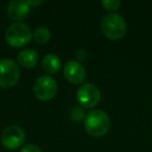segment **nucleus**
<instances>
[{
	"label": "nucleus",
	"mask_w": 152,
	"mask_h": 152,
	"mask_svg": "<svg viewBox=\"0 0 152 152\" xmlns=\"http://www.w3.org/2000/svg\"><path fill=\"white\" fill-rule=\"evenodd\" d=\"M110 127V117L101 110H93L85 117V128L88 133L99 137L107 133Z\"/></svg>",
	"instance_id": "1"
},
{
	"label": "nucleus",
	"mask_w": 152,
	"mask_h": 152,
	"mask_svg": "<svg viewBox=\"0 0 152 152\" xmlns=\"http://www.w3.org/2000/svg\"><path fill=\"white\" fill-rule=\"evenodd\" d=\"M101 31L110 40H119L126 34V21L120 14H108L104 16L100 23Z\"/></svg>",
	"instance_id": "2"
},
{
	"label": "nucleus",
	"mask_w": 152,
	"mask_h": 152,
	"mask_svg": "<svg viewBox=\"0 0 152 152\" xmlns=\"http://www.w3.org/2000/svg\"><path fill=\"white\" fill-rule=\"evenodd\" d=\"M32 31L29 26L22 22H15L5 30V40L13 47H22L30 42Z\"/></svg>",
	"instance_id": "3"
},
{
	"label": "nucleus",
	"mask_w": 152,
	"mask_h": 152,
	"mask_svg": "<svg viewBox=\"0 0 152 152\" xmlns=\"http://www.w3.org/2000/svg\"><path fill=\"white\" fill-rule=\"evenodd\" d=\"M20 78V69L15 61L3 58L0 61V88L10 89L16 86Z\"/></svg>",
	"instance_id": "4"
},
{
	"label": "nucleus",
	"mask_w": 152,
	"mask_h": 152,
	"mask_svg": "<svg viewBox=\"0 0 152 152\" xmlns=\"http://www.w3.org/2000/svg\"><path fill=\"white\" fill-rule=\"evenodd\" d=\"M57 83L53 77L48 75L41 76L34 83L32 92L39 100L48 101L57 93Z\"/></svg>",
	"instance_id": "5"
},
{
	"label": "nucleus",
	"mask_w": 152,
	"mask_h": 152,
	"mask_svg": "<svg viewBox=\"0 0 152 152\" xmlns=\"http://www.w3.org/2000/svg\"><path fill=\"white\" fill-rule=\"evenodd\" d=\"M76 98L79 104L86 108L95 107L101 99L100 90L93 83H85L76 92Z\"/></svg>",
	"instance_id": "6"
},
{
	"label": "nucleus",
	"mask_w": 152,
	"mask_h": 152,
	"mask_svg": "<svg viewBox=\"0 0 152 152\" xmlns=\"http://www.w3.org/2000/svg\"><path fill=\"white\" fill-rule=\"evenodd\" d=\"M25 142V132L17 125H10L1 133V143L7 149L15 150Z\"/></svg>",
	"instance_id": "7"
},
{
	"label": "nucleus",
	"mask_w": 152,
	"mask_h": 152,
	"mask_svg": "<svg viewBox=\"0 0 152 152\" xmlns=\"http://www.w3.org/2000/svg\"><path fill=\"white\" fill-rule=\"evenodd\" d=\"M64 75L66 79L71 83L77 85L81 83L86 78L85 67L78 61H69L65 64L64 67Z\"/></svg>",
	"instance_id": "8"
},
{
	"label": "nucleus",
	"mask_w": 152,
	"mask_h": 152,
	"mask_svg": "<svg viewBox=\"0 0 152 152\" xmlns=\"http://www.w3.org/2000/svg\"><path fill=\"white\" fill-rule=\"evenodd\" d=\"M30 7V0H13L7 4V16L12 20L19 22L29 14Z\"/></svg>",
	"instance_id": "9"
},
{
	"label": "nucleus",
	"mask_w": 152,
	"mask_h": 152,
	"mask_svg": "<svg viewBox=\"0 0 152 152\" xmlns=\"http://www.w3.org/2000/svg\"><path fill=\"white\" fill-rule=\"evenodd\" d=\"M17 61L21 67L27 68H34L39 61V53L36 50L31 48L23 49L19 52L17 56Z\"/></svg>",
	"instance_id": "10"
},
{
	"label": "nucleus",
	"mask_w": 152,
	"mask_h": 152,
	"mask_svg": "<svg viewBox=\"0 0 152 152\" xmlns=\"http://www.w3.org/2000/svg\"><path fill=\"white\" fill-rule=\"evenodd\" d=\"M42 69L48 74H54L59 70L61 59L54 53H48L42 59Z\"/></svg>",
	"instance_id": "11"
},
{
	"label": "nucleus",
	"mask_w": 152,
	"mask_h": 152,
	"mask_svg": "<svg viewBox=\"0 0 152 152\" xmlns=\"http://www.w3.org/2000/svg\"><path fill=\"white\" fill-rule=\"evenodd\" d=\"M32 38L34 39L37 43L39 44H45L47 43L51 38V32L47 27L40 26L38 27L34 32H32Z\"/></svg>",
	"instance_id": "12"
},
{
	"label": "nucleus",
	"mask_w": 152,
	"mask_h": 152,
	"mask_svg": "<svg viewBox=\"0 0 152 152\" xmlns=\"http://www.w3.org/2000/svg\"><path fill=\"white\" fill-rule=\"evenodd\" d=\"M101 4L107 11H117L120 7L121 2L119 0H103L101 1Z\"/></svg>",
	"instance_id": "13"
},
{
	"label": "nucleus",
	"mask_w": 152,
	"mask_h": 152,
	"mask_svg": "<svg viewBox=\"0 0 152 152\" xmlns=\"http://www.w3.org/2000/svg\"><path fill=\"white\" fill-rule=\"evenodd\" d=\"M71 119L73 121H76V122H80L83 119H85V115H83V112L80 107H77V106H74L71 110Z\"/></svg>",
	"instance_id": "14"
},
{
	"label": "nucleus",
	"mask_w": 152,
	"mask_h": 152,
	"mask_svg": "<svg viewBox=\"0 0 152 152\" xmlns=\"http://www.w3.org/2000/svg\"><path fill=\"white\" fill-rule=\"evenodd\" d=\"M20 152H42V150L40 149V147L34 144H28L25 147H23Z\"/></svg>",
	"instance_id": "15"
},
{
	"label": "nucleus",
	"mask_w": 152,
	"mask_h": 152,
	"mask_svg": "<svg viewBox=\"0 0 152 152\" xmlns=\"http://www.w3.org/2000/svg\"><path fill=\"white\" fill-rule=\"evenodd\" d=\"M75 56H76V58L78 59V61H85L88 56V53H87V51L83 50V49H79V50L76 51Z\"/></svg>",
	"instance_id": "16"
}]
</instances>
